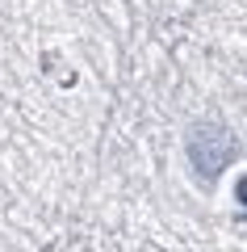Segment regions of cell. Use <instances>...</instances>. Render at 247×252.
Returning a JSON list of instances; mask_svg holds the SVG:
<instances>
[{
	"instance_id": "2",
	"label": "cell",
	"mask_w": 247,
	"mask_h": 252,
	"mask_svg": "<svg viewBox=\"0 0 247 252\" xmlns=\"http://www.w3.org/2000/svg\"><path fill=\"white\" fill-rule=\"evenodd\" d=\"M235 198L247 206V177H239V185H235Z\"/></svg>"
},
{
	"instance_id": "1",
	"label": "cell",
	"mask_w": 247,
	"mask_h": 252,
	"mask_svg": "<svg viewBox=\"0 0 247 252\" xmlns=\"http://www.w3.org/2000/svg\"><path fill=\"white\" fill-rule=\"evenodd\" d=\"M230 156H235V143H230V135L222 130V126L197 122L193 130H189V160H193V168L201 172L205 181L218 177V172L230 164Z\"/></svg>"
}]
</instances>
